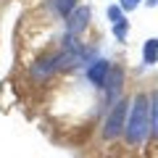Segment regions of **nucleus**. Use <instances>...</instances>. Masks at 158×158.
<instances>
[{
  "instance_id": "obj_4",
  "label": "nucleus",
  "mask_w": 158,
  "mask_h": 158,
  "mask_svg": "<svg viewBox=\"0 0 158 158\" xmlns=\"http://www.w3.org/2000/svg\"><path fill=\"white\" fill-rule=\"evenodd\" d=\"M158 58V40H148V45H145V61L153 63Z\"/></svg>"
},
{
  "instance_id": "obj_5",
  "label": "nucleus",
  "mask_w": 158,
  "mask_h": 158,
  "mask_svg": "<svg viewBox=\"0 0 158 158\" xmlns=\"http://www.w3.org/2000/svg\"><path fill=\"white\" fill-rule=\"evenodd\" d=\"M106 71H108V66L100 61L95 69H92V82H95V85H103V77H106Z\"/></svg>"
},
{
  "instance_id": "obj_9",
  "label": "nucleus",
  "mask_w": 158,
  "mask_h": 158,
  "mask_svg": "<svg viewBox=\"0 0 158 158\" xmlns=\"http://www.w3.org/2000/svg\"><path fill=\"white\" fill-rule=\"evenodd\" d=\"M137 3H140V0H124V8H135Z\"/></svg>"
},
{
  "instance_id": "obj_6",
  "label": "nucleus",
  "mask_w": 158,
  "mask_h": 158,
  "mask_svg": "<svg viewBox=\"0 0 158 158\" xmlns=\"http://www.w3.org/2000/svg\"><path fill=\"white\" fill-rule=\"evenodd\" d=\"M74 3H77V0H56V11L58 13H69L74 8Z\"/></svg>"
},
{
  "instance_id": "obj_3",
  "label": "nucleus",
  "mask_w": 158,
  "mask_h": 158,
  "mask_svg": "<svg viewBox=\"0 0 158 158\" xmlns=\"http://www.w3.org/2000/svg\"><path fill=\"white\" fill-rule=\"evenodd\" d=\"M87 16H90V11H87V8H79L77 16H71V21H69V29H71V32H79V29L87 24Z\"/></svg>"
},
{
  "instance_id": "obj_8",
  "label": "nucleus",
  "mask_w": 158,
  "mask_h": 158,
  "mask_svg": "<svg viewBox=\"0 0 158 158\" xmlns=\"http://www.w3.org/2000/svg\"><path fill=\"white\" fill-rule=\"evenodd\" d=\"M53 61V58H45V61H42V63H50ZM34 69H37V71H48V69H50V66H34Z\"/></svg>"
},
{
  "instance_id": "obj_2",
  "label": "nucleus",
  "mask_w": 158,
  "mask_h": 158,
  "mask_svg": "<svg viewBox=\"0 0 158 158\" xmlns=\"http://www.w3.org/2000/svg\"><path fill=\"white\" fill-rule=\"evenodd\" d=\"M124 113H127V103H124V100H118V103H116V108L111 111L108 124H106V135H108V137L118 135V132L124 129Z\"/></svg>"
},
{
  "instance_id": "obj_7",
  "label": "nucleus",
  "mask_w": 158,
  "mask_h": 158,
  "mask_svg": "<svg viewBox=\"0 0 158 158\" xmlns=\"http://www.w3.org/2000/svg\"><path fill=\"white\" fill-rule=\"evenodd\" d=\"M108 13H111V19H113V21H121V11H118V8H111Z\"/></svg>"
},
{
  "instance_id": "obj_1",
  "label": "nucleus",
  "mask_w": 158,
  "mask_h": 158,
  "mask_svg": "<svg viewBox=\"0 0 158 158\" xmlns=\"http://www.w3.org/2000/svg\"><path fill=\"white\" fill-rule=\"evenodd\" d=\"M148 129H150V106H148L145 95H137L135 106H132V113H129V121H127V140H129V145L142 142Z\"/></svg>"
}]
</instances>
